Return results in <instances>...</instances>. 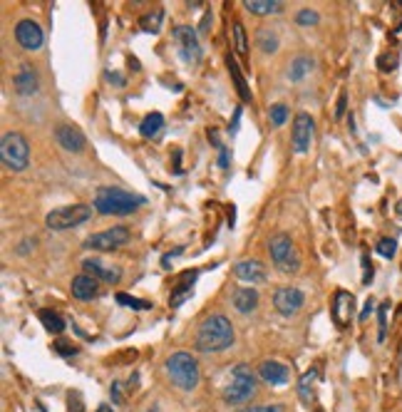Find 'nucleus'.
<instances>
[{"label":"nucleus","instance_id":"37","mask_svg":"<svg viewBox=\"0 0 402 412\" xmlns=\"http://www.w3.org/2000/svg\"><path fill=\"white\" fill-rule=\"evenodd\" d=\"M373 281V263H370V256L363 253V284L368 286Z\"/></svg>","mask_w":402,"mask_h":412},{"label":"nucleus","instance_id":"10","mask_svg":"<svg viewBox=\"0 0 402 412\" xmlns=\"http://www.w3.org/2000/svg\"><path fill=\"white\" fill-rule=\"evenodd\" d=\"M306 306V293L296 286H283L274 293V308L281 313L283 318L296 316L301 308Z\"/></svg>","mask_w":402,"mask_h":412},{"label":"nucleus","instance_id":"47","mask_svg":"<svg viewBox=\"0 0 402 412\" xmlns=\"http://www.w3.org/2000/svg\"><path fill=\"white\" fill-rule=\"evenodd\" d=\"M395 214H397V216H402V199L397 201V206H395Z\"/></svg>","mask_w":402,"mask_h":412},{"label":"nucleus","instance_id":"14","mask_svg":"<svg viewBox=\"0 0 402 412\" xmlns=\"http://www.w3.org/2000/svg\"><path fill=\"white\" fill-rule=\"evenodd\" d=\"M55 140H57V145L62 147V149H67V152H82L84 149V145H87V140H84V134L80 132L75 124H67V122H62V124H57L55 127Z\"/></svg>","mask_w":402,"mask_h":412},{"label":"nucleus","instance_id":"39","mask_svg":"<svg viewBox=\"0 0 402 412\" xmlns=\"http://www.w3.org/2000/svg\"><path fill=\"white\" fill-rule=\"evenodd\" d=\"M70 412H82V400L77 392H70Z\"/></svg>","mask_w":402,"mask_h":412},{"label":"nucleus","instance_id":"38","mask_svg":"<svg viewBox=\"0 0 402 412\" xmlns=\"http://www.w3.org/2000/svg\"><path fill=\"white\" fill-rule=\"evenodd\" d=\"M55 351L60 353V355H67V358L77 355V348H75V346H65L62 340H57V343H55Z\"/></svg>","mask_w":402,"mask_h":412},{"label":"nucleus","instance_id":"42","mask_svg":"<svg viewBox=\"0 0 402 412\" xmlns=\"http://www.w3.org/2000/svg\"><path fill=\"white\" fill-rule=\"evenodd\" d=\"M239 119H241V107H236V112H234V122L229 124V132H231V134L239 132Z\"/></svg>","mask_w":402,"mask_h":412},{"label":"nucleus","instance_id":"27","mask_svg":"<svg viewBox=\"0 0 402 412\" xmlns=\"http://www.w3.org/2000/svg\"><path fill=\"white\" fill-rule=\"evenodd\" d=\"M229 70H231V75H234V82H236V89H239V95H241V100H251V92H248V87H246V80H244V75H241V70H239V65H236V60L229 55Z\"/></svg>","mask_w":402,"mask_h":412},{"label":"nucleus","instance_id":"32","mask_svg":"<svg viewBox=\"0 0 402 412\" xmlns=\"http://www.w3.org/2000/svg\"><path fill=\"white\" fill-rule=\"evenodd\" d=\"M114 298H117L119 306L134 308V311H147V308H151L149 301H140V298H132V295H127V293H117Z\"/></svg>","mask_w":402,"mask_h":412},{"label":"nucleus","instance_id":"5","mask_svg":"<svg viewBox=\"0 0 402 412\" xmlns=\"http://www.w3.org/2000/svg\"><path fill=\"white\" fill-rule=\"evenodd\" d=\"M0 159L13 172H22L30 164V145L20 132H8L0 140Z\"/></svg>","mask_w":402,"mask_h":412},{"label":"nucleus","instance_id":"18","mask_svg":"<svg viewBox=\"0 0 402 412\" xmlns=\"http://www.w3.org/2000/svg\"><path fill=\"white\" fill-rule=\"evenodd\" d=\"M288 368H285L283 362H276V360H263L258 365V378L268 385H285L288 383Z\"/></svg>","mask_w":402,"mask_h":412},{"label":"nucleus","instance_id":"48","mask_svg":"<svg viewBox=\"0 0 402 412\" xmlns=\"http://www.w3.org/2000/svg\"><path fill=\"white\" fill-rule=\"evenodd\" d=\"M97 412H112V407L110 405H100V407H97Z\"/></svg>","mask_w":402,"mask_h":412},{"label":"nucleus","instance_id":"12","mask_svg":"<svg viewBox=\"0 0 402 412\" xmlns=\"http://www.w3.org/2000/svg\"><path fill=\"white\" fill-rule=\"evenodd\" d=\"M15 40L22 50H40V47H43L45 35H43V28H40L38 22L25 17V20H20L15 25Z\"/></svg>","mask_w":402,"mask_h":412},{"label":"nucleus","instance_id":"30","mask_svg":"<svg viewBox=\"0 0 402 412\" xmlns=\"http://www.w3.org/2000/svg\"><path fill=\"white\" fill-rule=\"evenodd\" d=\"M234 50L239 52L241 57L248 55V38H246V30L241 22H234Z\"/></svg>","mask_w":402,"mask_h":412},{"label":"nucleus","instance_id":"46","mask_svg":"<svg viewBox=\"0 0 402 412\" xmlns=\"http://www.w3.org/2000/svg\"><path fill=\"white\" fill-rule=\"evenodd\" d=\"M209 22H211V13H207V15H204V22H201V33H207V30H209Z\"/></svg>","mask_w":402,"mask_h":412},{"label":"nucleus","instance_id":"8","mask_svg":"<svg viewBox=\"0 0 402 412\" xmlns=\"http://www.w3.org/2000/svg\"><path fill=\"white\" fill-rule=\"evenodd\" d=\"M132 234H129L127 226H112L105 228V231H97L92 234L87 241H84V249H92V251H117L122 246L129 244Z\"/></svg>","mask_w":402,"mask_h":412},{"label":"nucleus","instance_id":"28","mask_svg":"<svg viewBox=\"0 0 402 412\" xmlns=\"http://www.w3.org/2000/svg\"><path fill=\"white\" fill-rule=\"evenodd\" d=\"M256 43L263 52H276L278 50V35L271 33V30H258L256 35Z\"/></svg>","mask_w":402,"mask_h":412},{"label":"nucleus","instance_id":"24","mask_svg":"<svg viewBox=\"0 0 402 412\" xmlns=\"http://www.w3.org/2000/svg\"><path fill=\"white\" fill-rule=\"evenodd\" d=\"M162 127H164V115H159V112H149V115L142 119L140 134L144 137V140H154L156 134L162 132Z\"/></svg>","mask_w":402,"mask_h":412},{"label":"nucleus","instance_id":"7","mask_svg":"<svg viewBox=\"0 0 402 412\" xmlns=\"http://www.w3.org/2000/svg\"><path fill=\"white\" fill-rule=\"evenodd\" d=\"M92 219V206L87 204H70V206H60V209H52L45 219V223L52 228V231H67V228L82 226Z\"/></svg>","mask_w":402,"mask_h":412},{"label":"nucleus","instance_id":"45","mask_svg":"<svg viewBox=\"0 0 402 412\" xmlns=\"http://www.w3.org/2000/svg\"><path fill=\"white\" fill-rule=\"evenodd\" d=\"M107 78H110V80H114V84H119V87H122V84H124L122 75H117V73H107Z\"/></svg>","mask_w":402,"mask_h":412},{"label":"nucleus","instance_id":"13","mask_svg":"<svg viewBox=\"0 0 402 412\" xmlns=\"http://www.w3.org/2000/svg\"><path fill=\"white\" fill-rule=\"evenodd\" d=\"M352 311H355V298H352V293L338 290V293L333 295V303H330V316H333L335 325L345 328V325L350 323Z\"/></svg>","mask_w":402,"mask_h":412},{"label":"nucleus","instance_id":"43","mask_svg":"<svg viewBox=\"0 0 402 412\" xmlns=\"http://www.w3.org/2000/svg\"><path fill=\"white\" fill-rule=\"evenodd\" d=\"M375 311V298H370L368 303H365V308H363V313H360V321H365V318L370 316V313Z\"/></svg>","mask_w":402,"mask_h":412},{"label":"nucleus","instance_id":"21","mask_svg":"<svg viewBox=\"0 0 402 412\" xmlns=\"http://www.w3.org/2000/svg\"><path fill=\"white\" fill-rule=\"evenodd\" d=\"M234 308L239 313H253L258 308V293L256 288L246 286V288L234 290Z\"/></svg>","mask_w":402,"mask_h":412},{"label":"nucleus","instance_id":"20","mask_svg":"<svg viewBox=\"0 0 402 412\" xmlns=\"http://www.w3.org/2000/svg\"><path fill=\"white\" fill-rule=\"evenodd\" d=\"M15 89L20 92V95H25V97H30V95H35L38 92V73H35L33 67L30 65H22L20 70H17V75H15Z\"/></svg>","mask_w":402,"mask_h":412},{"label":"nucleus","instance_id":"16","mask_svg":"<svg viewBox=\"0 0 402 412\" xmlns=\"http://www.w3.org/2000/svg\"><path fill=\"white\" fill-rule=\"evenodd\" d=\"M82 271L87 273L89 279L95 281H107V284H117L119 279H122V271H119L117 266H105V263L100 261V258H84L82 261Z\"/></svg>","mask_w":402,"mask_h":412},{"label":"nucleus","instance_id":"25","mask_svg":"<svg viewBox=\"0 0 402 412\" xmlns=\"http://www.w3.org/2000/svg\"><path fill=\"white\" fill-rule=\"evenodd\" d=\"M311 70H313V60H308V57H296V60L290 62V70H288L290 82H301Z\"/></svg>","mask_w":402,"mask_h":412},{"label":"nucleus","instance_id":"2","mask_svg":"<svg viewBox=\"0 0 402 412\" xmlns=\"http://www.w3.org/2000/svg\"><path fill=\"white\" fill-rule=\"evenodd\" d=\"M144 204L147 199L142 194H132V191H124L119 186H100L95 201H92L95 212L102 216H129Z\"/></svg>","mask_w":402,"mask_h":412},{"label":"nucleus","instance_id":"34","mask_svg":"<svg viewBox=\"0 0 402 412\" xmlns=\"http://www.w3.org/2000/svg\"><path fill=\"white\" fill-rule=\"evenodd\" d=\"M318 20H320V15L315 10H311V8H303V10L296 13V22H298V25H303V28H308V25H315Z\"/></svg>","mask_w":402,"mask_h":412},{"label":"nucleus","instance_id":"33","mask_svg":"<svg viewBox=\"0 0 402 412\" xmlns=\"http://www.w3.org/2000/svg\"><path fill=\"white\" fill-rule=\"evenodd\" d=\"M387 311H390V303H380L378 306V325H380L378 340L380 343H385V335H387Z\"/></svg>","mask_w":402,"mask_h":412},{"label":"nucleus","instance_id":"17","mask_svg":"<svg viewBox=\"0 0 402 412\" xmlns=\"http://www.w3.org/2000/svg\"><path fill=\"white\" fill-rule=\"evenodd\" d=\"M196 276H199V271H186L181 279H179V284L172 288V295H169V306L172 308H179L184 301H189L191 293H194V281Z\"/></svg>","mask_w":402,"mask_h":412},{"label":"nucleus","instance_id":"35","mask_svg":"<svg viewBox=\"0 0 402 412\" xmlns=\"http://www.w3.org/2000/svg\"><path fill=\"white\" fill-rule=\"evenodd\" d=\"M375 251H378L380 256L392 258L395 256V251H397V241L395 239H380L378 246H375Z\"/></svg>","mask_w":402,"mask_h":412},{"label":"nucleus","instance_id":"22","mask_svg":"<svg viewBox=\"0 0 402 412\" xmlns=\"http://www.w3.org/2000/svg\"><path fill=\"white\" fill-rule=\"evenodd\" d=\"M38 318L43 321L45 330H47V333H52V335H60L62 330L67 328L65 318H62L57 311H52V308H43V311L38 313Z\"/></svg>","mask_w":402,"mask_h":412},{"label":"nucleus","instance_id":"11","mask_svg":"<svg viewBox=\"0 0 402 412\" xmlns=\"http://www.w3.org/2000/svg\"><path fill=\"white\" fill-rule=\"evenodd\" d=\"M313 134H315V122L308 112H298L296 119H293V134H290V142H293V152L296 154H306L311 149Z\"/></svg>","mask_w":402,"mask_h":412},{"label":"nucleus","instance_id":"44","mask_svg":"<svg viewBox=\"0 0 402 412\" xmlns=\"http://www.w3.org/2000/svg\"><path fill=\"white\" fill-rule=\"evenodd\" d=\"M112 397H114V402H124L122 400V385H119V383L112 385Z\"/></svg>","mask_w":402,"mask_h":412},{"label":"nucleus","instance_id":"49","mask_svg":"<svg viewBox=\"0 0 402 412\" xmlns=\"http://www.w3.org/2000/svg\"><path fill=\"white\" fill-rule=\"evenodd\" d=\"M149 412H162V410H159V407H156V405H154V407H151V410H149Z\"/></svg>","mask_w":402,"mask_h":412},{"label":"nucleus","instance_id":"26","mask_svg":"<svg viewBox=\"0 0 402 412\" xmlns=\"http://www.w3.org/2000/svg\"><path fill=\"white\" fill-rule=\"evenodd\" d=\"M315 375H318V370H308V373L301 378V385H298V392H301V397H303L306 405H311V402L315 400V395H313V383H315Z\"/></svg>","mask_w":402,"mask_h":412},{"label":"nucleus","instance_id":"6","mask_svg":"<svg viewBox=\"0 0 402 412\" xmlns=\"http://www.w3.org/2000/svg\"><path fill=\"white\" fill-rule=\"evenodd\" d=\"M268 253H271L274 266L281 273H285V276H290V273H296L301 268V256H298L296 244H293L290 236L285 234L274 236V239L268 241Z\"/></svg>","mask_w":402,"mask_h":412},{"label":"nucleus","instance_id":"1","mask_svg":"<svg viewBox=\"0 0 402 412\" xmlns=\"http://www.w3.org/2000/svg\"><path fill=\"white\" fill-rule=\"evenodd\" d=\"M234 340L236 333L231 321L221 313H214V316L204 318L199 323L194 335V346L199 353H221L234 346Z\"/></svg>","mask_w":402,"mask_h":412},{"label":"nucleus","instance_id":"41","mask_svg":"<svg viewBox=\"0 0 402 412\" xmlns=\"http://www.w3.org/2000/svg\"><path fill=\"white\" fill-rule=\"evenodd\" d=\"M345 105H348V95H345V92H341V100H338V110H335V117H338V119L343 117V112H345Z\"/></svg>","mask_w":402,"mask_h":412},{"label":"nucleus","instance_id":"3","mask_svg":"<svg viewBox=\"0 0 402 412\" xmlns=\"http://www.w3.org/2000/svg\"><path fill=\"white\" fill-rule=\"evenodd\" d=\"M164 368H167V375L172 380V385H177L179 390H194L196 385L201 380V370H199V362L191 353L186 351H177L167 358L164 362Z\"/></svg>","mask_w":402,"mask_h":412},{"label":"nucleus","instance_id":"19","mask_svg":"<svg viewBox=\"0 0 402 412\" xmlns=\"http://www.w3.org/2000/svg\"><path fill=\"white\" fill-rule=\"evenodd\" d=\"M95 295H100V281L89 279L87 273H80L73 279V298L77 301H92Z\"/></svg>","mask_w":402,"mask_h":412},{"label":"nucleus","instance_id":"31","mask_svg":"<svg viewBox=\"0 0 402 412\" xmlns=\"http://www.w3.org/2000/svg\"><path fill=\"white\" fill-rule=\"evenodd\" d=\"M268 119H271V124H274V127H283V124L288 122V107H285L283 102L274 105L271 110H268Z\"/></svg>","mask_w":402,"mask_h":412},{"label":"nucleus","instance_id":"9","mask_svg":"<svg viewBox=\"0 0 402 412\" xmlns=\"http://www.w3.org/2000/svg\"><path fill=\"white\" fill-rule=\"evenodd\" d=\"M174 40H177L179 55H181V60H184L186 65H194V62L201 60L204 50H201V43H199V38H196V30L191 28V25H177V28H174Z\"/></svg>","mask_w":402,"mask_h":412},{"label":"nucleus","instance_id":"23","mask_svg":"<svg viewBox=\"0 0 402 412\" xmlns=\"http://www.w3.org/2000/svg\"><path fill=\"white\" fill-rule=\"evenodd\" d=\"M244 6H246V10L253 13V15H274V13L283 10V3H281V0H246Z\"/></svg>","mask_w":402,"mask_h":412},{"label":"nucleus","instance_id":"29","mask_svg":"<svg viewBox=\"0 0 402 412\" xmlns=\"http://www.w3.org/2000/svg\"><path fill=\"white\" fill-rule=\"evenodd\" d=\"M162 20H164V10L156 8L151 15L142 17V30H144V33H159V30H162Z\"/></svg>","mask_w":402,"mask_h":412},{"label":"nucleus","instance_id":"36","mask_svg":"<svg viewBox=\"0 0 402 412\" xmlns=\"http://www.w3.org/2000/svg\"><path fill=\"white\" fill-rule=\"evenodd\" d=\"M239 412H283L281 405H248V407H241Z\"/></svg>","mask_w":402,"mask_h":412},{"label":"nucleus","instance_id":"40","mask_svg":"<svg viewBox=\"0 0 402 412\" xmlns=\"http://www.w3.org/2000/svg\"><path fill=\"white\" fill-rule=\"evenodd\" d=\"M229 159H231L229 149H226V147H221V154H218V167H221V169H229Z\"/></svg>","mask_w":402,"mask_h":412},{"label":"nucleus","instance_id":"15","mask_svg":"<svg viewBox=\"0 0 402 412\" xmlns=\"http://www.w3.org/2000/svg\"><path fill=\"white\" fill-rule=\"evenodd\" d=\"M236 279L244 281L248 286H256V284H266V266L256 258H244L234 266Z\"/></svg>","mask_w":402,"mask_h":412},{"label":"nucleus","instance_id":"4","mask_svg":"<svg viewBox=\"0 0 402 412\" xmlns=\"http://www.w3.org/2000/svg\"><path fill=\"white\" fill-rule=\"evenodd\" d=\"M256 375L248 365H236L231 370V380L226 385V390H223V400L229 402V405H244L248 402L253 395H256Z\"/></svg>","mask_w":402,"mask_h":412}]
</instances>
